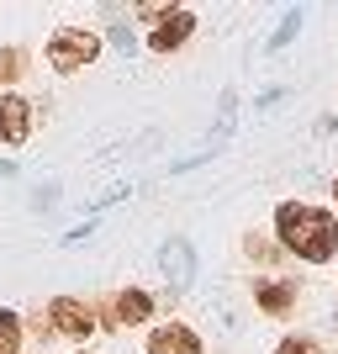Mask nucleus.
I'll use <instances>...</instances> for the list:
<instances>
[{"label":"nucleus","mask_w":338,"mask_h":354,"mask_svg":"<svg viewBox=\"0 0 338 354\" xmlns=\"http://www.w3.org/2000/svg\"><path fill=\"white\" fill-rule=\"evenodd\" d=\"M148 354H206V344H201V333H196V328L164 323V328H153V333H148Z\"/></svg>","instance_id":"obj_8"},{"label":"nucleus","mask_w":338,"mask_h":354,"mask_svg":"<svg viewBox=\"0 0 338 354\" xmlns=\"http://www.w3.org/2000/svg\"><path fill=\"white\" fill-rule=\"evenodd\" d=\"M101 59V32L90 27H59L53 37H48V64H53V74H79L85 64Z\"/></svg>","instance_id":"obj_2"},{"label":"nucleus","mask_w":338,"mask_h":354,"mask_svg":"<svg viewBox=\"0 0 338 354\" xmlns=\"http://www.w3.org/2000/svg\"><path fill=\"white\" fill-rule=\"evenodd\" d=\"M153 307H159V296L143 291V286H127V291H117L111 301H106V328H143L148 317H153Z\"/></svg>","instance_id":"obj_3"},{"label":"nucleus","mask_w":338,"mask_h":354,"mask_svg":"<svg viewBox=\"0 0 338 354\" xmlns=\"http://www.w3.org/2000/svg\"><path fill=\"white\" fill-rule=\"evenodd\" d=\"M196 37V11H185V6H175V11L164 16L159 27L148 32V48L153 53H180V48Z\"/></svg>","instance_id":"obj_7"},{"label":"nucleus","mask_w":338,"mask_h":354,"mask_svg":"<svg viewBox=\"0 0 338 354\" xmlns=\"http://www.w3.org/2000/svg\"><path fill=\"white\" fill-rule=\"evenodd\" d=\"M254 307L265 312V317H291V312L301 307V291H296V281H285V275H259V281H254Z\"/></svg>","instance_id":"obj_5"},{"label":"nucleus","mask_w":338,"mask_h":354,"mask_svg":"<svg viewBox=\"0 0 338 354\" xmlns=\"http://www.w3.org/2000/svg\"><path fill=\"white\" fill-rule=\"evenodd\" d=\"M27 138H32V101L21 90H11V95H0V143L21 148Z\"/></svg>","instance_id":"obj_6"},{"label":"nucleus","mask_w":338,"mask_h":354,"mask_svg":"<svg viewBox=\"0 0 338 354\" xmlns=\"http://www.w3.org/2000/svg\"><path fill=\"white\" fill-rule=\"evenodd\" d=\"M296 27H301V11H291L285 21H280V32H275V48H285V43H291V37H296Z\"/></svg>","instance_id":"obj_13"},{"label":"nucleus","mask_w":338,"mask_h":354,"mask_svg":"<svg viewBox=\"0 0 338 354\" xmlns=\"http://www.w3.org/2000/svg\"><path fill=\"white\" fill-rule=\"evenodd\" d=\"M185 254H191V249H185L180 238H175V243H169V249H164V270H169V275H175L180 286L191 281V259H185Z\"/></svg>","instance_id":"obj_10"},{"label":"nucleus","mask_w":338,"mask_h":354,"mask_svg":"<svg viewBox=\"0 0 338 354\" xmlns=\"http://www.w3.org/2000/svg\"><path fill=\"white\" fill-rule=\"evenodd\" d=\"M48 323H53V333H59V339L85 344L90 333H95V312H90L79 296H53V301H48Z\"/></svg>","instance_id":"obj_4"},{"label":"nucleus","mask_w":338,"mask_h":354,"mask_svg":"<svg viewBox=\"0 0 338 354\" xmlns=\"http://www.w3.org/2000/svg\"><path fill=\"white\" fill-rule=\"evenodd\" d=\"M111 43H117L122 53H133V48H138V43H133V32H127V27H111Z\"/></svg>","instance_id":"obj_14"},{"label":"nucleus","mask_w":338,"mask_h":354,"mask_svg":"<svg viewBox=\"0 0 338 354\" xmlns=\"http://www.w3.org/2000/svg\"><path fill=\"white\" fill-rule=\"evenodd\" d=\"M275 354H328L317 339H307V333H291V339H280L275 344Z\"/></svg>","instance_id":"obj_12"},{"label":"nucleus","mask_w":338,"mask_h":354,"mask_svg":"<svg viewBox=\"0 0 338 354\" xmlns=\"http://www.w3.org/2000/svg\"><path fill=\"white\" fill-rule=\"evenodd\" d=\"M275 238L280 249L301 265H333L338 259V217L312 201H280L275 207Z\"/></svg>","instance_id":"obj_1"},{"label":"nucleus","mask_w":338,"mask_h":354,"mask_svg":"<svg viewBox=\"0 0 338 354\" xmlns=\"http://www.w3.org/2000/svg\"><path fill=\"white\" fill-rule=\"evenodd\" d=\"M16 349H21V317L0 307V354H16Z\"/></svg>","instance_id":"obj_11"},{"label":"nucleus","mask_w":338,"mask_h":354,"mask_svg":"<svg viewBox=\"0 0 338 354\" xmlns=\"http://www.w3.org/2000/svg\"><path fill=\"white\" fill-rule=\"evenodd\" d=\"M21 74H27V53L16 43L0 48V85H21Z\"/></svg>","instance_id":"obj_9"},{"label":"nucleus","mask_w":338,"mask_h":354,"mask_svg":"<svg viewBox=\"0 0 338 354\" xmlns=\"http://www.w3.org/2000/svg\"><path fill=\"white\" fill-rule=\"evenodd\" d=\"M333 217H338V180H333Z\"/></svg>","instance_id":"obj_15"}]
</instances>
